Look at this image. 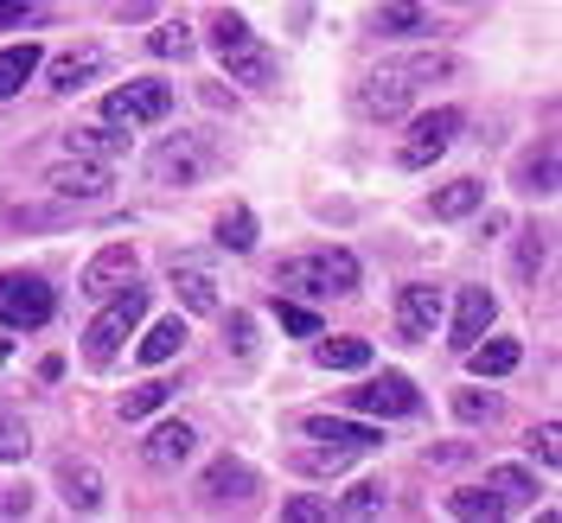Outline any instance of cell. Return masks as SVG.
Wrapping results in <instances>:
<instances>
[{"label": "cell", "mask_w": 562, "mask_h": 523, "mask_svg": "<svg viewBox=\"0 0 562 523\" xmlns=\"http://www.w3.org/2000/svg\"><path fill=\"white\" fill-rule=\"evenodd\" d=\"M211 52L224 58L231 83H249V90H276V52H269L262 38L249 33V20H237V13H217V20H211Z\"/></svg>", "instance_id": "obj_1"}, {"label": "cell", "mask_w": 562, "mask_h": 523, "mask_svg": "<svg viewBox=\"0 0 562 523\" xmlns=\"http://www.w3.org/2000/svg\"><path fill=\"white\" fill-rule=\"evenodd\" d=\"M140 314H147V287L122 281V287L109 294V307L90 319V332H83V357H90L97 371H103V364H115V351L128 345V332L140 326Z\"/></svg>", "instance_id": "obj_2"}, {"label": "cell", "mask_w": 562, "mask_h": 523, "mask_svg": "<svg viewBox=\"0 0 562 523\" xmlns=\"http://www.w3.org/2000/svg\"><path fill=\"white\" fill-rule=\"evenodd\" d=\"M276 287H294V294H358V255L351 249H319V255H294L276 269Z\"/></svg>", "instance_id": "obj_3"}, {"label": "cell", "mask_w": 562, "mask_h": 523, "mask_svg": "<svg viewBox=\"0 0 562 523\" xmlns=\"http://www.w3.org/2000/svg\"><path fill=\"white\" fill-rule=\"evenodd\" d=\"M147 173L154 185H199L205 173H217V147L205 135H167L147 154Z\"/></svg>", "instance_id": "obj_4"}, {"label": "cell", "mask_w": 562, "mask_h": 523, "mask_svg": "<svg viewBox=\"0 0 562 523\" xmlns=\"http://www.w3.org/2000/svg\"><path fill=\"white\" fill-rule=\"evenodd\" d=\"M167 115H173V83H160V77H135V83L109 90L103 103V122H115V128H147Z\"/></svg>", "instance_id": "obj_5"}, {"label": "cell", "mask_w": 562, "mask_h": 523, "mask_svg": "<svg viewBox=\"0 0 562 523\" xmlns=\"http://www.w3.org/2000/svg\"><path fill=\"white\" fill-rule=\"evenodd\" d=\"M460 122H467L460 109H428V115H416V122H409V135H403V147H396V167H409V173L435 167V160L454 147Z\"/></svg>", "instance_id": "obj_6"}, {"label": "cell", "mask_w": 562, "mask_h": 523, "mask_svg": "<svg viewBox=\"0 0 562 523\" xmlns=\"http://www.w3.org/2000/svg\"><path fill=\"white\" fill-rule=\"evenodd\" d=\"M58 314V294L45 275H0V326L13 332H33L45 319Z\"/></svg>", "instance_id": "obj_7"}, {"label": "cell", "mask_w": 562, "mask_h": 523, "mask_svg": "<svg viewBox=\"0 0 562 523\" xmlns=\"http://www.w3.org/2000/svg\"><path fill=\"white\" fill-rule=\"evenodd\" d=\"M45 185H52V198H65V205H103L109 185H115V173H109V160H83V154H70V160H58V167L45 173Z\"/></svg>", "instance_id": "obj_8"}, {"label": "cell", "mask_w": 562, "mask_h": 523, "mask_svg": "<svg viewBox=\"0 0 562 523\" xmlns=\"http://www.w3.org/2000/svg\"><path fill=\"white\" fill-rule=\"evenodd\" d=\"M409 96H416V83H409L396 65L358 77V90H351V103H358L364 122H396V115H409Z\"/></svg>", "instance_id": "obj_9"}, {"label": "cell", "mask_w": 562, "mask_h": 523, "mask_svg": "<svg viewBox=\"0 0 562 523\" xmlns=\"http://www.w3.org/2000/svg\"><path fill=\"white\" fill-rule=\"evenodd\" d=\"M351 409H358V416H416L422 396L403 371H384V377H371V384L351 389Z\"/></svg>", "instance_id": "obj_10"}, {"label": "cell", "mask_w": 562, "mask_h": 523, "mask_svg": "<svg viewBox=\"0 0 562 523\" xmlns=\"http://www.w3.org/2000/svg\"><path fill=\"white\" fill-rule=\"evenodd\" d=\"M307 441L319 447H339V454H371V447H384V428H371V421H346V416H307Z\"/></svg>", "instance_id": "obj_11"}, {"label": "cell", "mask_w": 562, "mask_h": 523, "mask_svg": "<svg viewBox=\"0 0 562 523\" xmlns=\"http://www.w3.org/2000/svg\"><path fill=\"white\" fill-rule=\"evenodd\" d=\"M492 319H498V300H492L486 287H460L454 300V332H448V345L454 351H473L480 339L492 332Z\"/></svg>", "instance_id": "obj_12"}, {"label": "cell", "mask_w": 562, "mask_h": 523, "mask_svg": "<svg viewBox=\"0 0 562 523\" xmlns=\"http://www.w3.org/2000/svg\"><path fill=\"white\" fill-rule=\"evenodd\" d=\"M435 326H441V287L409 281V287L396 294V332H403V339H428Z\"/></svg>", "instance_id": "obj_13"}, {"label": "cell", "mask_w": 562, "mask_h": 523, "mask_svg": "<svg viewBox=\"0 0 562 523\" xmlns=\"http://www.w3.org/2000/svg\"><path fill=\"white\" fill-rule=\"evenodd\" d=\"M103 45H77V52H58L52 65H45V83L58 90V96H70V90H90L97 77H103Z\"/></svg>", "instance_id": "obj_14"}, {"label": "cell", "mask_w": 562, "mask_h": 523, "mask_svg": "<svg viewBox=\"0 0 562 523\" xmlns=\"http://www.w3.org/2000/svg\"><path fill=\"white\" fill-rule=\"evenodd\" d=\"M122 281H135V249H128V243H109V249H97V255H90V269H83V281H77V287H83L90 300H109Z\"/></svg>", "instance_id": "obj_15"}, {"label": "cell", "mask_w": 562, "mask_h": 523, "mask_svg": "<svg viewBox=\"0 0 562 523\" xmlns=\"http://www.w3.org/2000/svg\"><path fill=\"white\" fill-rule=\"evenodd\" d=\"M256 491V466H244V459H211L205 473H199V498L205 504H237V498H249Z\"/></svg>", "instance_id": "obj_16"}, {"label": "cell", "mask_w": 562, "mask_h": 523, "mask_svg": "<svg viewBox=\"0 0 562 523\" xmlns=\"http://www.w3.org/2000/svg\"><path fill=\"white\" fill-rule=\"evenodd\" d=\"M192 454H199V428H192V421H160V428L140 441V459H147V466H186Z\"/></svg>", "instance_id": "obj_17"}, {"label": "cell", "mask_w": 562, "mask_h": 523, "mask_svg": "<svg viewBox=\"0 0 562 523\" xmlns=\"http://www.w3.org/2000/svg\"><path fill=\"white\" fill-rule=\"evenodd\" d=\"M58 491H65L70 511H83V518H90V511H103V473H97V466H83V459H65V466H58Z\"/></svg>", "instance_id": "obj_18"}, {"label": "cell", "mask_w": 562, "mask_h": 523, "mask_svg": "<svg viewBox=\"0 0 562 523\" xmlns=\"http://www.w3.org/2000/svg\"><path fill=\"white\" fill-rule=\"evenodd\" d=\"M173 294L186 314H217V281L199 262H173Z\"/></svg>", "instance_id": "obj_19"}, {"label": "cell", "mask_w": 562, "mask_h": 523, "mask_svg": "<svg viewBox=\"0 0 562 523\" xmlns=\"http://www.w3.org/2000/svg\"><path fill=\"white\" fill-rule=\"evenodd\" d=\"M65 147L83 154V160H115V154H128V135H122L115 122H90V128H70Z\"/></svg>", "instance_id": "obj_20"}, {"label": "cell", "mask_w": 562, "mask_h": 523, "mask_svg": "<svg viewBox=\"0 0 562 523\" xmlns=\"http://www.w3.org/2000/svg\"><path fill=\"white\" fill-rule=\"evenodd\" d=\"M460 357L473 364V377H512L518 357H525V345H518V339H480V345L460 351Z\"/></svg>", "instance_id": "obj_21"}, {"label": "cell", "mask_w": 562, "mask_h": 523, "mask_svg": "<svg viewBox=\"0 0 562 523\" xmlns=\"http://www.w3.org/2000/svg\"><path fill=\"white\" fill-rule=\"evenodd\" d=\"M371 26L384 38H409V33H428V13H422V0H378Z\"/></svg>", "instance_id": "obj_22"}, {"label": "cell", "mask_w": 562, "mask_h": 523, "mask_svg": "<svg viewBox=\"0 0 562 523\" xmlns=\"http://www.w3.org/2000/svg\"><path fill=\"white\" fill-rule=\"evenodd\" d=\"M486 205V185L480 179H454V185H441L435 198H428V211L441 217V224H454V217H467V211H480Z\"/></svg>", "instance_id": "obj_23"}, {"label": "cell", "mask_w": 562, "mask_h": 523, "mask_svg": "<svg viewBox=\"0 0 562 523\" xmlns=\"http://www.w3.org/2000/svg\"><path fill=\"white\" fill-rule=\"evenodd\" d=\"M33 70H38L33 38H26V45H7V52H0V96H20V90L33 83Z\"/></svg>", "instance_id": "obj_24"}, {"label": "cell", "mask_w": 562, "mask_h": 523, "mask_svg": "<svg viewBox=\"0 0 562 523\" xmlns=\"http://www.w3.org/2000/svg\"><path fill=\"white\" fill-rule=\"evenodd\" d=\"M333 511H339V518H384V511H390V486H384V479H358Z\"/></svg>", "instance_id": "obj_25"}, {"label": "cell", "mask_w": 562, "mask_h": 523, "mask_svg": "<svg viewBox=\"0 0 562 523\" xmlns=\"http://www.w3.org/2000/svg\"><path fill=\"white\" fill-rule=\"evenodd\" d=\"M217 249H231V255H249L256 249V211L249 205H231L217 217Z\"/></svg>", "instance_id": "obj_26"}, {"label": "cell", "mask_w": 562, "mask_h": 523, "mask_svg": "<svg viewBox=\"0 0 562 523\" xmlns=\"http://www.w3.org/2000/svg\"><path fill=\"white\" fill-rule=\"evenodd\" d=\"M486 486L498 491V504H505V511H518V504H530V498H537V479H530L525 466H492Z\"/></svg>", "instance_id": "obj_27"}, {"label": "cell", "mask_w": 562, "mask_h": 523, "mask_svg": "<svg viewBox=\"0 0 562 523\" xmlns=\"http://www.w3.org/2000/svg\"><path fill=\"white\" fill-rule=\"evenodd\" d=\"M314 357L326 371H364L371 364V339H319Z\"/></svg>", "instance_id": "obj_28"}, {"label": "cell", "mask_w": 562, "mask_h": 523, "mask_svg": "<svg viewBox=\"0 0 562 523\" xmlns=\"http://www.w3.org/2000/svg\"><path fill=\"white\" fill-rule=\"evenodd\" d=\"M448 518H505V504H498V491L492 486H460L448 491Z\"/></svg>", "instance_id": "obj_29"}, {"label": "cell", "mask_w": 562, "mask_h": 523, "mask_svg": "<svg viewBox=\"0 0 562 523\" xmlns=\"http://www.w3.org/2000/svg\"><path fill=\"white\" fill-rule=\"evenodd\" d=\"M179 345H186V319H160L147 339H140V364H167V357H179Z\"/></svg>", "instance_id": "obj_30"}, {"label": "cell", "mask_w": 562, "mask_h": 523, "mask_svg": "<svg viewBox=\"0 0 562 523\" xmlns=\"http://www.w3.org/2000/svg\"><path fill=\"white\" fill-rule=\"evenodd\" d=\"M147 52H154V58H186V52H192V26H186V20H160V26L147 33Z\"/></svg>", "instance_id": "obj_31"}, {"label": "cell", "mask_w": 562, "mask_h": 523, "mask_svg": "<svg viewBox=\"0 0 562 523\" xmlns=\"http://www.w3.org/2000/svg\"><path fill=\"white\" fill-rule=\"evenodd\" d=\"M518 185H525V192H557V147L530 154L525 167H518Z\"/></svg>", "instance_id": "obj_32"}, {"label": "cell", "mask_w": 562, "mask_h": 523, "mask_svg": "<svg viewBox=\"0 0 562 523\" xmlns=\"http://www.w3.org/2000/svg\"><path fill=\"white\" fill-rule=\"evenodd\" d=\"M173 396V384H135L128 396H122V421H140V416H154L160 402Z\"/></svg>", "instance_id": "obj_33"}, {"label": "cell", "mask_w": 562, "mask_h": 523, "mask_svg": "<svg viewBox=\"0 0 562 523\" xmlns=\"http://www.w3.org/2000/svg\"><path fill=\"white\" fill-rule=\"evenodd\" d=\"M525 447H530V459H537V466H557V459H562V428H557V421L530 428V434H525Z\"/></svg>", "instance_id": "obj_34"}, {"label": "cell", "mask_w": 562, "mask_h": 523, "mask_svg": "<svg viewBox=\"0 0 562 523\" xmlns=\"http://www.w3.org/2000/svg\"><path fill=\"white\" fill-rule=\"evenodd\" d=\"M33 454V434H26V421L20 416H0V459L13 466V459H26Z\"/></svg>", "instance_id": "obj_35"}, {"label": "cell", "mask_w": 562, "mask_h": 523, "mask_svg": "<svg viewBox=\"0 0 562 523\" xmlns=\"http://www.w3.org/2000/svg\"><path fill=\"white\" fill-rule=\"evenodd\" d=\"M20 230H45V224H70V205H13Z\"/></svg>", "instance_id": "obj_36"}, {"label": "cell", "mask_w": 562, "mask_h": 523, "mask_svg": "<svg viewBox=\"0 0 562 523\" xmlns=\"http://www.w3.org/2000/svg\"><path fill=\"white\" fill-rule=\"evenodd\" d=\"M276 314H281V326H288L294 339H319V314H314V307H294V300H276Z\"/></svg>", "instance_id": "obj_37"}, {"label": "cell", "mask_w": 562, "mask_h": 523, "mask_svg": "<svg viewBox=\"0 0 562 523\" xmlns=\"http://www.w3.org/2000/svg\"><path fill=\"white\" fill-rule=\"evenodd\" d=\"M454 416L460 421H492V416H498V396H486V389H460V396H454Z\"/></svg>", "instance_id": "obj_38"}, {"label": "cell", "mask_w": 562, "mask_h": 523, "mask_svg": "<svg viewBox=\"0 0 562 523\" xmlns=\"http://www.w3.org/2000/svg\"><path fill=\"white\" fill-rule=\"evenodd\" d=\"M346 459L351 454H339V447H301L294 466H301V473H346Z\"/></svg>", "instance_id": "obj_39"}, {"label": "cell", "mask_w": 562, "mask_h": 523, "mask_svg": "<svg viewBox=\"0 0 562 523\" xmlns=\"http://www.w3.org/2000/svg\"><path fill=\"white\" fill-rule=\"evenodd\" d=\"M543 262H550V237H543V230H530L525 249H518V275L537 281V269H543Z\"/></svg>", "instance_id": "obj_40"}, {"label": "cell", "mask_w": 562, "mask_h": 523, "mask_svg": "<svg viewBox=\"0 0 562 523\" xmlns=\"http://www.w3.org/2000/svg\"><path fill=\"white\" fill-rule=\"evenodd\" d=\"M396 70H403L409 83H416V77H448L454 58H448V52H422V58H409V65H396Z\"/></svg>", "instance_id": "obj_41"}, {"label": "cell", "mask_w": 562, "mask_h": 523, "mask_svg": "<svg viewBox=\"0 0 562 523\" xmlns=\"http://www.w3.org/2000/svg\"><path fill=\"white\" fill-rule=\"evenodd\" d=\"M224 332H231V351H237V357H249V351H256V319H249V314H231V326H224Z\"/></svg>", "instance_id": "obj_42"}, {"label": "cell", "mask_w": 562, "mask_h": 523, "mask_svg": "<svg viewBox=\"0 0 562 523\" xmlns=\"http://www.w3.org/2000/svg\"><path fill=\"white\" fill-rule=\"evenodd\" d=\"M326 511H333V504H319V498H288V504H281V518L288 523H319Z\"/></svg>", "instance_id": "obj_43"}, {"label": "cell", "mask_w": 562, "mask_h": 523, "mask_svg": "<svg viewBox=\"0 0 562 523\" xmlns=\"http://www.w3.org/2000/svg\"><path fill=\"white\" fill-rule=\"evenodd\" d=\"M33 7H38V0H0V26H20Z\"/></svg>", "instance_id": "obj_44"}]
</instances>
